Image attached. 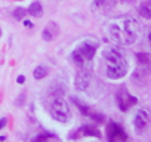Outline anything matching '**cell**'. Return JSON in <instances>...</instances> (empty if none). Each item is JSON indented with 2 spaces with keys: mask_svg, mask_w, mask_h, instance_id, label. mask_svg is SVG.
Instances as JSON below:
<instances>
[{
  "mask_svg": "<svg viewBox=\"0 0 151 142\" xmlns=\"http://www.w3.org/2000/svg\"><path fill=\"white\" fill-rule=\"evenodd\" d=\"M27 14H30V15L34 16V18H40V16L43 15V8H42V5H40L39 2H34V3L30 5Z\"/></svg>",
  "mask_w": 151,
  "mask_h": 142,
  "instance_id": "10",
  "label": "cell"
},
{
  "mask_svg": "<svg viewBox=\"0 0 151 142\" xmlns=\"http://www.w3.org/2000/svg\"><path fill=\"white\" fill-rule=\"evenodd\" d=\"M150 42H151V34H150Z\"/></svg>",
  "mask_w": 151,
  "mask_h": 142,
  "instance_id": "21",
  "label": "cell"
},
{
  "mask_svg": "<svg viewBox=\"0 0 151 142\" xmlns=\"http://www.w3.org/2000/svg\"><path fill=\"white\" fill-rule=\"evenodd\" d=\"M49 113H50V115H52L56 121H59V123H67L68 118H70V115H71L70 105H68V102H67L62 96H56V98L50 102V105H49Z\"/></svg>",
  "mask_w": 151,
  "mask_h": 142,
  "instance_id": "3",
  "label": "cell"
},
{
  "mask_svg": "<svg viewBox=\"0 0 151 142\" xmlns=\"http://www.w3.org/2000/svg\"><path fill=\"white\" fill-rule=\"evenodd\" d=\"M82 136H96V138H101V132L95 126H82L80 129L76 130V133L70 135V138H73V139H77V138H82Z\"/></svg>",
  "mask_w": 151,
  "mask_h": 142,
  "instance_id": "9",
  "label": "cell"
},
{
  "mask_svg": "<svg viewBox=\"0 0 151 142\" xmlns=\"http://www.w3.org/2000/svg\"><path fill=\"white\" fill-rule=\"evenodd\" d=\"M136 58H138V61H139L141 64H150V62H151V56H150L148 53H138Z\"/></svg>",
  "mask_w": 151,
  "mask_h": 142,
  "instance_id": "14",
  "label": "cell"
},
{
  "mask_svg": "<svg viewBox=\"0 0 151 142\" xmlns=\"http://www.w3.org/2000/svg\"><path fill=\"white\" fill-rule=\"evenodd\" d=\"M33 76H34L36 80H42V79H45V77L47 76V68H46L45 65H39V67H36L34 71H33Z\"/></svg>",
  "mask_w": 151,
  "mask_h": 142,
  "instance_id": "12",
  "label": "cell"
},
{
  "mask_svg": "<svg viewBox=\"0 0 151 142\" xmlns=\"http://www.w3.org/2000/svg\"><path fill=\"white\" fill-rule=\"evenodd\" d=\"M49 138H50V135L42 133V135H39V136L33 138V142H47V141H49Z\"/></svg>",
  "mask_w": 151,
  "mask_h": 142,
  "instance_id": "16",
  "label": "cell"
},
{
  "mask_svg": "<svg viewBox=\"0 0 151 142\" xmlns=\"http://www.w3.org/2000/svg\"><path fill=\"white\" fill-rule=\"evenodd\" d=\"M24 25H25V27H31L33 24H31L30 21H24Z\"/></svg>",
  "mask_w": 151,
  "mask_h": 142,
  "instance_id": "20",
  "label": "cell"
},
{
  "mask_svg": "<svg viewBox=\"0 0 151 142\" xmlns=\"http://www.w3.org/2000/svg\"><path fill=\"white\" fill-rule=\"evenodd\" d=\"M150 120H151L150 113H148L147 110H139V111L136 113V115H135V121H133L135 129L139 130V132L144 130V129L150 124Z\"/></svg>",
  "mask_w": 151,
  "mask_h": 142,
  "instance_id": "8",
  "label": "cell"
},
{
  "mask_svg": "<svg viewBox=\"0 0 151 142\" xmlns=\"http://www.w3.org/2000/svg\"><path fill=\"white\" fill-rule=\"evenodd\" d=\"M6 123H8L6 118H0V129H3V127L6 126Z\"/></svg>",
  "mask_w": 151,
  "mask_h": 142,
  "instance_id": "18",
  "label": "cell"
},
{
  "mask_svg": "<svg viewBox=\"0 0 151 142\" xmlns=\"http://www.w3.org/2000/svg\"><path fill=\"white\" fill-rule=\"evenodd\" d=\"M25 14H27V11H25V9H22V8H17V9H15V12H14V18H15V19H18V21H21V19H24Z\"/></svg>",
  "mask_w": 151,
  "mask_h": 142,
  "instance_id": "13",
  "label": "cell"
},
{
  "mask_svg": "<svg viewBox=\"0 0 151 142\" xmlns=\"http://www.w3.org/2000/svg\"><path fill=\"white\" fill-rule=\"evenodd\" d=\"M96 53V46L93 43H89V42H85L82 44H79L73 52H71V59L76 62V64H86L89 62Z\"/></svg>",
  "mask_w": 151,
  "mask_h": 142,
  "instance_id": "4",
  "label": "cell"
},
{
  "mask_svg": "<svg viewBox=\"0 0 151 142\" xmlns=\"http://www.w3.org/2000/svg\"><path fill=\"white\" fill-rule=\"evenodd\" d=\"M116 102H117V105H119V108L122 111H127L132 105H135L138 102V99L135 96H132L127 92L126 87H120L117 90V93H116Z\"/></svg>",
  "mask_w": 151,
  "mask_h": 142,
  "instance_id": "5",
  "label": "cell"
},
{
  "mask_svg": "<svg viewBox=\"0 0 151 142\" xmlns=\"http://www.w3.org/2000/svg\"><path fill=\"white\" fill-rule=\"evenodd\" d=\"M105 64V76L111 80H119L127 74V61L119 47H108L102 53Z\"/></svg>",
  "mask_w": 151,
  "mask_h": 142,
  "instance_id": "2",
  "label": "cell"
},
{
  "mask_svg": "<svg viewBox=\"0 0 151 142\" xmlns=\"http://www.w3.org/2000/svg\"><path fill=\"white\" fill-rule=\"evenodd\" d=\"M17 82H18L19 85H22V83L25 82V77H24V76H18V79H17Z\"/></svg>",
  "mask_w": 151,
  "mask_h": 142,
  "instance_id": "19",
  "label": "cell"
},
{
  "mask_svg": "<svg viewBox=\"0 0 151 142\" xmlns=\"http://www.w3.org/2000/svg\"><path fill=\"white\" fill-rule=\"evenodd\" d=\"M95 3L99 8H110V6H113L114 0H95Z\"/></svg>",
  "mask_w": 151,
  "mask_h": 142,
  "instance_id": "15",
  "label": "cell"
},
{
  "mask_svg": "<svg viewBox=\"0 0 151 142\" xmlns=\"http://www.w3.org/2000/svg\"><path fill=\"white\" fill-rule=\"evenodd\" d=\"M126 2H127V0H126Z\"/></svg>",
  "mask_w": 151,
  "mask_h": 142,
  "instance_id": "23",
  "label": "cell"
},
{
  "mask_svg": "<svg viewBox=\"0 0 151 142\" xmlns=\"http://www.w3.org/2000/svg\"><path fill=\"white\" fill-rule=\"evenodd\" d=\"M0 34H2V30H0Z\"/></svg>",
  "mask_w": 151,
  "mask_h": 142,
  "instance_id": "22",
  "label": "cell"
},
{
  "mask_svg": "<svg viewBox=\"0 0 151 142\" xmlns=\"http://www.w3.org/2000/svg\"><path fill=\"white\" fill-rule=\"evenodd\" d=\"M92 83V71L91 70H80L76 76V89L83 92L88 90V87Z\"/></svg>",
  "mask_w": 151,
  "mask_h": 142,
  "instance_id": "7",
  "label": "cell"
},
{
  "mask_svg": "<svg viewBox=\"0 0 151 142\" xmlns=\"http://www.w3.org/2000/svg\"><path fill=\"white\" fill-rule=\"evenodd\" d=\"M110 36L120 46H129L135 43L139 33V25L133 18H119L110 24Z\"/></svg>",
  "mask_w": 151,
  "mask_h": 142,
  "instance_id": "1",
  "label": "cell"
},
{
  "mask_svg": "<svg viewBox=\"0 0 151 142\" xmlns=\"http://www.w3.org/2000/svg\"><path fill=\"white\" fill-rule=\"evenodd\" d=\"M107 139H108V142H126L127 135L120 124L108 123L107 124Z\"/></svg>",
  "mask_w": 151,
  "mask_h": 142,
  "instance_id": "6",
  "label": "cell"
},
{
  "mask_svg": "<svg viewBox=\"0 0 151 142\" xmlns=\"http://www.w3.org/2000/svg\"><path fill=\"white\" fill-rule=\"evenodd\" d=\"M52 39H53V34L50 33V30H49V28H45V30H43V40L50 42Z\"/></svg>",
  "mask_w": 151,
  "mask_h": 142,
  "instance_id": "17",
  "label": "cell"
},
{
  "mask_svg": "<svg viewBox=\"0 0 151 142\" xmlns=\"http://www.w3.org/2000/svg\"><path fill=\"white\" fill-rule=\"evenodd\" d=\"M139 14H141V16L151 19V0H145V2L139 6Z\"/></svg>",
  "mask_w": 151,
  "mask_h": 142,
  "instance_id": "11",
  "label": "cell"
}]
</instances>
